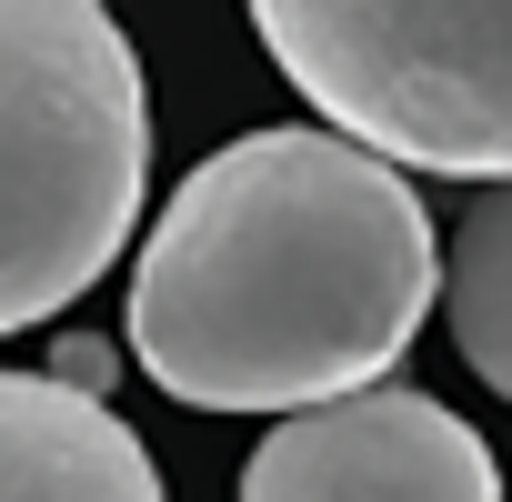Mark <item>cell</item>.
Instances as JSON below:
<instances>
[{
	"mask_svg": "<svg viewBox=\"0 0 512 502\" xmlns=\"http://www.w3.org/2000/svg\"><path fill=\"white\" fill-rule=\"evenodd\" d=\"M442 292L402 161L342 131H251L151 221L131 352L191 412H312L382 382Z\"/></svg>",
	"mask_w": 512,
	"mask_h": 502,
	"instance_id": "cell-1",
	"label": "cell"
},
{
	"mask_svg": "<svg viewBox=\"0 0 512 502\" xmlns=\"http://www.w3.org/2000/svg\"><path fill=\"white\" fill-rule=\"evenodd\" d=\"M151 91L101 0H0V332L71 312L141 221Z\"/></svg>",
	"mask_w": 512,
	"mask_h": 502,
	"instance_id": "cell-2",
	"label": "cell"
},
{
	"mask_svg": "<svg viewBox=\"0 0 512 502\" xmlns=\"http://www.w3.org/2000/svg\"><path fill=\"white\" fill-rule=\"evenodd\" d=\"M251 31L342 141L512 181V0H251Z\"/></svg>",
	"mask_w": 512,
	"mask_h": 502,
	"instance_id": "cell-3",
	"label": "cell"
},
{
	"mask_svg": "<svg viewBox=\"0 0 512 502\" xmlns=\"http://www.w3.org/2000/svg\"><path fill=\"white\" fill-rule=\"evenodd\" d=\"M241 502H502L492 442L432 392L362 382L342 402L282 412L241 462Z\"/></svg>",
	"mask_w": 512,
	"mask_h": 502,
	"instance_id": "cell-4",
	"label": "cell"
},
{
	"mask_svg": "<svg viewBox=\"0 0 512 502\" xmlns=\"http://www.w3.org/2000/svg\"><path fill=\"white\" fill-rule=\"evenodd\" d=\"M0 502H171L141 432L61 372H0Z\"/></svg>",
	"mask_w": 512,
	"mask_h": 502,
	"instance_id": "cell-5",
	"label": "cell"
},
{
	"mask_svg": "<svg viewBox=\"0 0 512 502\" xmlns=\"http://www.w3.org/2000/svg\"><path fill=\"white\" fill-rule=\"evenodd\" d=\"M442 312L462 362L512 402V181H482V201H462V231L442 251Z\"/></svg>",
	"mask_w": 512,
	"mask_h": 502,
	"instance_id": "cell-6",
	"label": "cell"
},
{
	"mask_svg": "<svg viewBox=\"0 0 512 502\" xmlns=\"http://www.w3.org/2000/svg\"><path fill=\"white\" fill-rule=\"evenodd\" d=\"M61 382L71 392H101L111 382V342H61Z\"/></svg>",
	"mask_w": 512,
	"mask_h": 502,
	"instance_id": "cell-7",
	"label": "cell"
}]
</instances>
